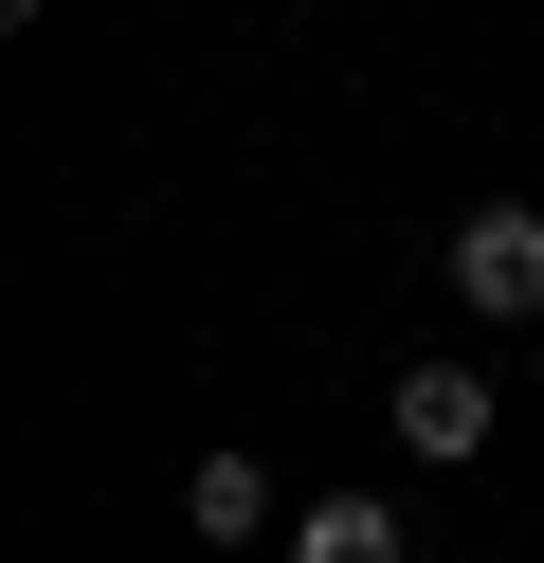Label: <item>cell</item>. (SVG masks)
Here are the masks:
<instances>
[{
	"label": "cell",
	"instance_id": "obj_1",
	"mask_svg": "<svg viewBox=\"0 0 544 563\" xmlns=\"http://www.w3.org/2000/svg\"><path fill=\"white\" fill-rule=\"evenodd\" d=\"M454 309L544 328V200H471V219H454Z\"/></svg>",
	"mask_w": 544,
	"mask_h": 563
},
{
	"label": "cell",
	"instance_id": "obj_2",
	"mask_svg": "<svg viewBox=\"0 0 544 563\" xmlns=\"http://www.w3.org/2000/svg\"><path fill=\"white\" fill-rule=\"evenodd\" d=\"M399 454H418V473L490 454V382H471V364H399Z\"/></svg>",
	"mask_w": 544,
	"mask_h": 563
},
{
	"label": "cell",
	"instance_id": "obj_3",
	"mask_svg": "<svg viewBox=\"0 0 544 563\" xmlns=\"http://www.w3.org/2000/svg\"><path fill=\"white\" fill-rule=\"evenodd\" d=\"M181 527H200V545H254V527H273V473H254V454H200V473H181Z\"/></svg>",
	"mask_w": 544,
	"mask_h": 563
},
{
	"label": "cell",
	"instance_id": "obj_4",
	"mask_svg": "<svg viewBox=\"0 0 544 563\" xmlns=\"http://www.w3.org/2000/svg\"><path fill=\"white\" fill-rule=\"evenodd\" d=\"M290 563H399V509L381 490H326V509H290Z\"/></svg>",
	"mask_w": 544,
	"mask_h": 563
},
{
	"label": "cell",
	"instance_id": "obj_5",
	"mask_svg": "<svg viewBox=\"0 0 544 563\" xmlns=\"http://www.w3.org/2000/svg\"><path fill=\"white\" fill-rule=\"evenodd\" d=\"M0 19H55V0H0Z\"/></svg>",
	"mask_w": 544,
	"mask_h": 563
}]
</instances>
